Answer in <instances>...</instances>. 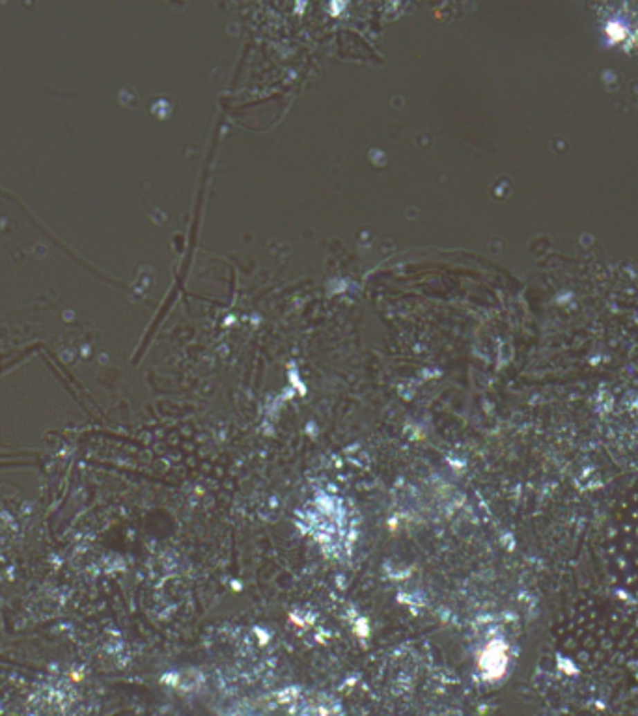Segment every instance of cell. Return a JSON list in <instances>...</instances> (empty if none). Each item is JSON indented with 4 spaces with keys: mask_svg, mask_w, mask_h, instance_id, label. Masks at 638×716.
Here are the masks:
<instances>
[{
    "mask_svg": "<svg viewBox=\"0 0 638 716\" xmlns=\"http://www.w3.org/2000/svg\"><path fill=\"white\" fill-rule=\"evenodd\" d=\"M485 670L491 675H502L508 664V657H506V648L502 643H493L487 648L484 657Z\"/></svg>",
    "mask_w": 638,
    "mask_h": 716,
    "instance_id": "cell-1",
    "label": "cell"
}]
</instances>
